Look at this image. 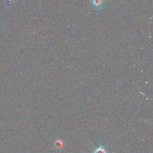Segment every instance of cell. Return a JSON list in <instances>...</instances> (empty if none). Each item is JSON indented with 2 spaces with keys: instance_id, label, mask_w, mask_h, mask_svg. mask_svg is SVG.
<instances>
[{
  "instance_id": "cell-2",
  "label": "cell",
  "mask_w": 153,
  "mask_h": 153,
  "mask_svg": "<svg viewBox=\"0 0 153 153\" xmlns=\"http://www.w3.org/2000/svg\"><path fill=\"white\" fill-rule=\"evenodd\" d=\"M93 153H107V151L105 147H103L102 145H100L94 149Z\"/></svg>"
},
{
  "instance_id": "cell-1",
  "label": "cell",
  "mask_w": 153,
  "mask_h": 153,
  "mask_svg": "<svg viewBox=\"0 0 153 153\" xmlns=\"http://www.w3.org/2000/svg\"><path fill=\"white\" fill-rule=\"evenodd\" d=\"M103 3V0H91V4L97 9L101 8Z\"/></svg>"
},
{
  "instance_id": "cell-3",
  "label": "cell",
  "mask_w": 153,
  "mask_h": 153,
  "mask_svg": "<svg viewBox=\"0 0 153 153\" xmlns=\"http://www.w3.org/2000/svg\"><path fill=\"white\" fill-rule=\"evenodd\" d=\"M54 147L57 148H61L63 145L62 144V142L61 140H56L54 143Z\"/></svg>"
}]
</instances>
